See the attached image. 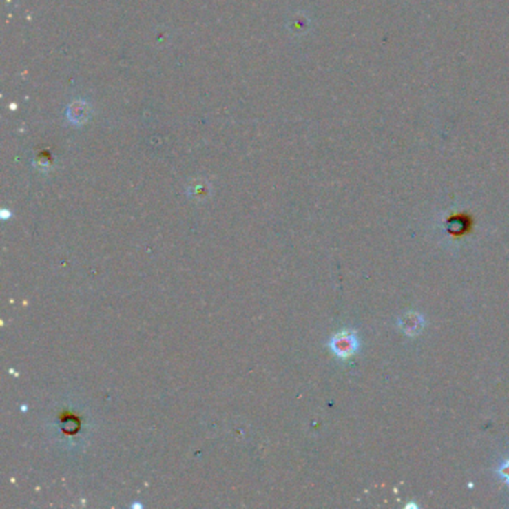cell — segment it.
<instances>
[{"mask_svg": "<svg viewBox=\"0 0 509 509\" xmlns=\"http://www.w3.org/2000/svg\"><path fill=\"white\" fill-rule=\"evenodd\" d=\"M330 350L333 351V354L339 359H350L357 351H359L360 346V341L359 336H357L355 332L353 330H342V332H337L329 342Z\"/></svg>", "mask_w": 509, "mask_h": 509, "instance_id": "obj_1", "label": "cell"}, {"mask_svg": "<svg viewBox=\"0 0 509 509\" xmlns=\"http://www.w3.org/2000/svg\"><path fill=\"white\" fill-rule=\"evenodd\" d=\"M424 318L417 314V312H408V314L402 315L399 326L402 329V332L409 335V336H415L418 333H422V330L424 327Z\"/></svg>", "mask_w": 509, "mask_h": 509, "instance_id": "obj_2", "label": "cell"}, {"mask_svg": "<svg viewBox=\"0 0 509 509\" xmlns=\"http://www.w3.org/2000/svg\"><path fill=\"white\" fill-rule=\"evenodd\" d=\"M496 473L499 475V478L505 482V484L509 486V460H506V461H503L502 464H500V466L496 470Z\"/></svg>", "mask_w": 509, "mask_h": 509, "instance_id": "obj_3", "label": "cell"}]
</instances>
